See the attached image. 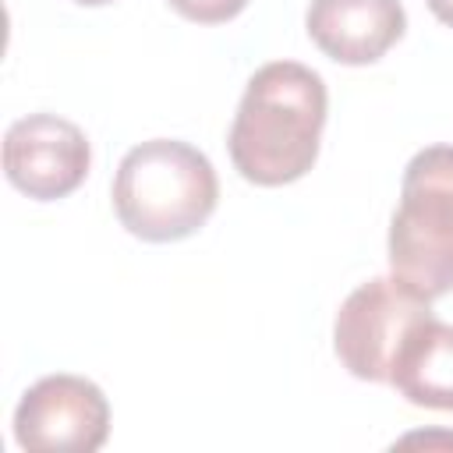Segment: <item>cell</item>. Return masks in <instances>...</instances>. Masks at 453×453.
<instances>
[{"mask_svg":"<svg viewBox=\"0 0 453 453\" xmlns=\"http://www.w3.org/2000/svg\"><path fill=\"white\" fill-rule=\"evenodd\" d=\"M326 81L297 60H273L248 78L226 149L234 170L262 188L304 177L326 127Z\"/></svg>","mask_w":453,"mask_h":453,"instance_id":"obj_1","label":"cell"},{"mask_svg":"<svg viewBox=\"0 0 453 453\" xmlns=\"http://www.w3.org/2000/svg\"><path fill=\"white\" fill-rule=\"evenodd\" d=\"M219 202V180L205 152L177 138H149L117 166L113 212L142 241H180L205 226Z\"/></svg>","mask_w":453,"mask_h":453,"instance_id":"obj_2","label":"cell"},{"mask_svg":"<svg viewBox=\"0 0 453 453\" xmlns=\"http://www.w3.org/2000/svg\"><path fill=\"white\" fill-rule=\"evenodd\" d=\"M386 248L389 273L425 301L453 290V145L411 156Z\"/></svg>","mask_w":453,"mask_h":453,"instance_id":"obj_3","label":"cell"},{"mask_svg":"<svg viewBox=\"0 0 453 453\" xmlns=\"http://www.w3.org/2000/svg\"><path fill=\"white\" fill-rule=\"evenodd\" d=\"M432 319L428 301L396 276H375L347 294L333 322L340 365L365 382H389L393 361L414 326Z\"/></svg>","mask_w":453,"mask_h":453,"instance_id":"obj_4","label":"cell"},{"mask_svg":"<svg viewBox=\"0 0 453 453\" xmlns=\"http://www.w3.org/2000/svg\"><path fill=\"white\" fill-rule=\"evenodd\" d=\"M110 435V403L92 379L42 375L14 407V442L35 453H92Z\"/></svg>","mask_w":453,"mask_h":453,"instance_id":"obj_5","label":"cell"},{"mask_svg":"<svg viewBox=\"0 0 453 453\" xmlns=\"http://www.w3.org/2000/svg\"><path fill=\"white\" fill-rule=\"evenodd\" d=\"M88 166L92 149L85 131L57 113H28L4 134V173L35 202L71 195L85 180Z\"/></svg>","mask_w":453,"mask_h":453,"instance_id":"obj_6","label":"cell"},{"mask_svg":"<svg viewBox=\"0 0 453 453\" xmlns=\"http://www.w3.org/2000/svg\"><path fill=\"white\" fill-rule=\"evenodd\" d=\"M311 42L336 64H375L407 28L400 0H311L308 7Z\"/></svg>","mask_w":453,"mask_h":453,"instance_id":"obj_7","label":"cell"},{"mask_svg":"<svg viewBox=\"0 0 453 453\" xmlns=\"http://www.w3.org/2000/svg\"><path fill=\"white\" fill-rule=\"evenodd\" d=\"M389 386L414 407L453 411V326L435 315L414 326L393 361Z\"/></svg>","mask_w":453,"mask_h":453,"instance_id":"obj_8","label":"cell"},{"mask_svg":"<svg viewBox=\"0 0 453 453\" xmlns=\"http://www.w3.org/2000/svg\"><path fill=\"white\" fill-rule=\"evenodd\" d=\"M170 7L188 18V21H198V25H219V21H230L237 18L248 0H170Z\"/></svg>","mask_w":453,"mask_h":453,"instance_id":"obj_9","label":"cell"},{"mask_svg":"<svg viewBox=\"0 0 453 453\" xmlns=\"http://www.w3.org/2000/svg\"><path fill=\"white\" fill-rule=\"evenodd\" d=\"M396 446H453V432H411V435H403Z\"/></svg>","mask_w":453,"mask_h":453,"instance_id":"obj_10","label":"cell"},{"mask_svg":"<svg viewBox=\"0 0 453 453\" xmlns=\"http://www.w3.org/2000/svg\"><path fill=\"white\" fill-rule=\"evenodd\" d=\"M428 4V11L442 21V25H449L453 28V0H425Z\"/></svg>","mask_w":453,"mask_h":453,"instance_id":"obj_11","label":"cell"},{"mask_svg":"<svg viewBox=\"0 0 453 453\" xmlns=\"http://www.w3.org/2000/svg\"><path fill=\"white\" fill-rule=\"evenodd\" d=\"M74 4H81V7H103V4H113V0H74Z\"/></svg>","mask_w":453,"mask_h":453,"instance_id":"obj_12","label":"cell"}]
</instances>
